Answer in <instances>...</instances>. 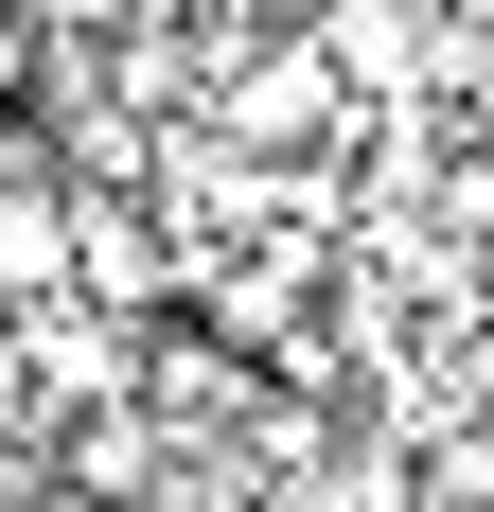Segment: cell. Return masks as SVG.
Masks as SVG:
<instances>
[{"label":"cell","instance_id":"6da1fadb","mask_svg":"<svg viewBox=\"0 0 494 512\" xmlns=\"http://www.w3.org/2000/svg\"><path fill=\"white\" fill-rule=\"evenodd\" d=\"M177 283H195V265H177V230H159L124 177H71V301H89V318H159Z\"/></svg>","mask_w":494,"mask_h":512},{"label":"cell","instance_id":"7a4b0ae2","mask_svg":"<svg viewBox=\"0 0 494 512\" xmlns=\"http://www.w3.org/2000/svg\"><path fill=\"white\" fill-rule=\"evenodd\" d=\"M53 460H71V495H142V477H159V407H142V389H124V407H71Z\"/></svg>","mask_w":494,"mask_h":512},{"label":"cell","instance_id":"3957f363","mask_svg":"<svg viewBox=\"0 0 494 512\" xmlns=\"http://www.w3.org/2000/svg\"><path fill=\"white\" fill-rule=\"evenodd\" d=\"M442 18H459V36H477V53H494V0H442Z\"/></svg>","mask_w":494,"mask_h":512}]
</instances>
